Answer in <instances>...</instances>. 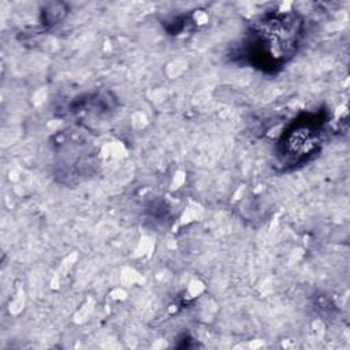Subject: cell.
<instances>
[{"label": "cell", "mask_w": 350, "mask_h": 350, "mask_svg": "<svg viewBox=\"0 0 350 350\" xmlns=\"http://www.w3.org/2000/svg\"><path fill=\"white\" fill-rule=\"evenodd\" d=\"M299 36V21L290 15H272L261 21L252 34V56L260 66L275 67L293 55Z\"/></svg>", "instance_id": "obj_1"}, {"label": "cell", "mask_w": 350, "mask_h": 350, "mask_svg": "<svg viewBox=\"0 0 350 350\" xmlns=\"http://www.w3.org/2000/svg\"><path fill=\"white\" fill-rule=\"evenodd\" d=\"M320 141V123L305 118L298 120L283 138V154L301 159L309 154Z\"/></svg>", "instance_id": "obj_2"}]
</instances>
